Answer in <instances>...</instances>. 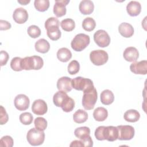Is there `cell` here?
<instances>
[{
    "label": "cell",
    "mask_w": 147,
    "mask_h": 147,
    "mask_svg": "<svg viewBox=\"0 0 147 147\" xmlns=\"http://www.w3.org/2000/svg\"><path fill=\"white\" fill-rule=\"evenodd\" d=\"M90 42V38L88 35L84 33H79L76 34L72 39L71 45L74 51L80 52L88 45Z\"/></svg>",
    "instance_id": "cell-4"
},
{
    "label": "cell",
    "mask_w": 147,
    "mask_h": 147,
    "mask_svg": "<svg viewBox=\"0 0 147 147\" xmlns=\"http://www.w3.org/2000/svg\"><path fill=\"white\" fill-rule=\"evenodd\" d=\"M130 71L135 74L146 75L147 73V61H135L130 65Z\"/></svg>",
    "instance_id": "cell-12"
},
{
    "label": "cell",
    "mask_w": 147,
    "mask_h": 147,
    "mask_svg": "<svg viewBox=\"0 0 147 147\" xmlns=\"http://www.w3.org/2000/svg\"><path fill=\"white\" fill-rule=\"evenodd\" d=\"M91 61L95 65H102L105 64L109 59L108 53L104 50L98 49L91 52L90 54Z\"/></svg>",
    "instance_id": "cell-7"
},
{
    "label": "cell",
    "mask_w": 147,
    "mask_h": 147,
    "mask_svg": "<svg viewBox=\"0 0 147 147\" xmlns=\"http://www.w3.org/2000/svg\"><path fill=\"white\" fill-rule=\"evenodd\" d=\"M13 18L16 23L22 24L28 20V13L25 9L22 7H18L14 11Z\"/></svg>",
    "instance_id": "cell-14"
},
{
    "label": "cell",
    "mask_w": 147,
    "mask_h": 147,
    "mask_svg": "<svg viewBox=\"0 0 147 147\" xmlns=\"http://www.w3.org/2000/svg\"><path fill=\"white\" fill-rule=\"evenodd\" d=\"M0 146L2 147H12L13 146V140L9 136H5L1 138Z\"/></svg>",
    "instance_id": "cell-38"
},
{
    "label": "cell",
    "mask_w": 147,
    "mask_h": 147,
    "mask_svg": "<svg viewBox=\"0 0 147 147\" xmlns=\"http://www.w3.org/2000/svg\"><path fill=\"white\" fill-rule=\"evenodd\" d=\"M75 136L80 140L84 139L90 134V129L86 126H83L76 128L74 131Z\"/></svg>",
    "instance_id": "cell-28"
},
{
    "label": "cell",
    "mask_w": 147,
    "mask_h": 147,
    "mask_svg": "<svg viewBox=\"0 0 147 147\" xmlns=\"http://www.w3.org/2000/svg\"><path fill=\"white\" fill-rule=\"evenodd\" d=\"M33 119V117L31 113L29 112H25L20 115V122L25 125H28L32 123Z\"/></svg>",
    "instance_id": "cell-33"
},
{
    "label": "cell",
    "mask_w": 147,
    "mask_h": 147,
    "mask_svg": "<svg viewBox=\"0 0 147 147\" xmlns=\"http://www.w3.org/2000/svg\"><path fill=\"white\" fill-rule=\"evenodd\" d=\"M68 95L67 93L63 91H59L56 92L53 97V102L55 105L57 107H61L67 99Z\"/></svg>",
    "instance_id": "cell-20"
},
{
    "label": "cell",
    "mask_w": 147,
    "mask_h": 147,
    "mask_svg": "<svg viewBox=\"0 0 147 147\" xmlns=\"http://www.w3.org/2000/svg\"><path fill=\"white\" fill-rule=\"evenodd\" d=\"M28 142L32 146H38L43 144L45 140V133L44 131L37 129L32 128L30 129L27 134Z\"/></svg>",
    "instance_id": "cell-5"
},
{
    "label": "cell",
    "mask_w": 147,
    "mask_h": 147,
    "mask_svg": "<svg viewBox=\"0 0 147 147\" xmlns=\"http://www.w3.org/2000/svg\"><path fill=\"white\" fill-rule=\"evenodd\" d=\"M44 65L42 59L39 56L25 57L22 60V68L25 70H38Z\"/></svg>",
    "instance_id": "cell-3"
},
{
    "label": "cell",
    "mask_w": 147,
    "mask_h": 147,
    "mask_svg": "<svg viewBox=\"0 0 147 147\" xmlns=\"http://www.w3.org/2000/svg\"><path fill=\"white\" fill-rule=\"evenodd\" d=\"M83 146H87V147H91L93 145V142L92 140V138L90 136H88L87 137L80 140Z\"/></svg>",
    "instance_id": "cell-42"
},
{
    "label": "cell",
    "mask_w": 147,
    "mask_h": 147,
    "mask_svg": "<svg viewBox=\"0 0 147 147\" xmlns=\"http://www.w3.org/2000/svg\"><path fill=\"white\" fill-rule=\"evenodd\" d=\"M35 127L40 130H45L47 127V121L43 117H37L34 121Z\"/></svg>",
    "instance_id": "cell-35"
},
{
    "label": "cell",
    "mask_w": 147,
    "mask_h": 147,
    "mask_svg": "<svg viewBox=\"0 0 147 147\" xmlns=\"http://www.w3.org/2000/svg\"><path fill=\"white\" fill-rule=\"evenodd\" d=\"M48 110L47 103L42 99L35 100L32 105V112L38 115L45 114Z\"/></svg>",
    "instance_id": "cell-11"
},
{
    "label": "cell",
    "mask_w": 147,
    "mask_h": 147,
    "mask_svg": "<svg viewBox=\"0 0 147 147\" xmlns=\"http://www.w3.org/2000/svg\"><path fill=\"white\" fill-rule=\"evenodd\" d=\"M34 5L37 10L43 12L49 8V1L48 0H35Z\"/></svg>",
    "instance_id": "cell-31"
},
{
    "label": "cell",
    "mask_w": 147,
    "mask_h": 147,
    "mask_svg": "<svg viewBox=\"0 0 147 147\" xmlns=\"http://www.w3.org/2000/svg\"><path fill=\"white\" fill-rule=\"evenodd\" d=\"M79 9L80 13L83 14H90L94 11V5L91 1L83 0L79 3Z\"/></svg>",
    "instance_id": "cell-19"
},
{
    "label": "cell",
    "mask_w": 147,
    "mask_h": 147,
    "mask_svg": "<svg viewBox=\"0 0 147 147\" xmlns=\"http://www.w3.org/2000/svg\"><path fill=\"white\" fill-rule=\"evenodd\" d=\"M72 86L78 91H85L87 89L94 87L92 81L88 78L78 76L72 80Z\"/></svg>",
    "instance_id": "cell-6"
},
{
    "label": "cell",
    "mask_w": 147,
    "mask_h": 147,
    "mask_svg": "<svg viewBox=\"0 0 147 147\" xmlns=\"http://www.w3.org/2000/svg\"><path fill=\"white\" fill-rule=\"evenodd\" d=\"M0 56H1V57H0L1 65L3 66L7 63V62L8 61V59L9 58V54L7 53V52H6L5 51H1Z\"/></svg>",
    "instance_id": "cell-41"
},
{
    "label": "cell",
    "mask_w": 147,
    "mask_h": 147,
    "mask_svg": "<svg viewBox=\"0 0 147 147\" xmlns=\"http://www.w3.org/2000/svg\"><path fill=\"white\" fill-rule=\"evenodd\" d=\"M34 47L36 51L40 53H45L49 50L50 45L47 40L44 38H41L36 42Z\"/></svg>",
    "instance_id": "cell-21"
},
{
    "label": "cell",
    "mask_w": 147,
    "mask_h": 147,
    "mask_svg": "<svg viewBox=\"0 0 147 147\" xmlns=\"http://www.w3.org/2000/svg\"><path fill=\"white\" fill-rule=\"evenodd\" d=\"M126 10L130 16H137L141 11V5L140 3L137 1H131L127 5Z\"/></svg>",
    "instance_id": "cell-17"
},
{
    "label": "cell",
    "mask_w": 147,
    "mask_h": 147,
    "mask_svg": "<svg viewBox=\"0 0 147 147\" xmlns=\"http://www.w3.org/2000/svg\"><path fill=\"white\" fill-rule=\"evenodd\" d=\"M57 57L61 62H67L72 57V53L67 48H61L57 52Z\"/></svg>",
    "instance_id": "cell-25"
},
{
    "label": "cell",
    "mask_w": 147,
    "mask_h": 147,
    "mask_svg": "<svg viewBox=\"0 0 147 147\" xmlns=\"http://www.w3.org/2000/svg\"><path fill=\"white\" fill-rule=\"evenodd\" d=\"M98 99L96 90L95 87L87 89L83 91L82 105L86 110L94 109Z\"/></svg>",
    "instance_id": "cell-2"
},
{
    "label": "cell",
    "mask_w": 147,
    "mask_h": 147,
    "mask_svg": "<svg viewBox=\"0 0 147 147\" xmlns=\"http://www.w3.org/2000/svg\"><path fill=\"white\" fill-rule=\"evenodd\" d=\"M118 130V137L119 140H130L134 136V129L130 125H119L117 126Z\"/></svg>",
    "instance_id": "cell-9"
},
{
    "label": "cell",
    "mask_w": 147,
    "mask_h": 147,
    "mask_svg": "<svg viewBox=\"0 0 147 147\" xmlns=\"http://www.w3.org/2000/svg\"><path fill=\"white\" fill-rule=\"evenodd\" d=\"M123 56L129 62H135L139 57V52L135 47H129L125 49Z\"/></svg>",
    "instance_id": "cell-16"
},
{
    "label": "cell",
    "mask_w": 147,
    "mask_h": 147,
    "mask_svg": "<svg viewBox=\"0 0 147 147\" xmlns=\"http://www.w3.org/2000/svg\"><path fill=\"white\" fill-rule=\"evenodd\" d=\"M69 2L67 0H56L53 6V13L57 17H60L66 14L67 9L65 6Z\"/></svg>",
    "instance_id": "cell-13"
},
{
    "label": "cell",
    "mask_w": 147,
    "mask_h": 147,
    "mask_svg": "<svg viewBox=\"0 0 147 147\" xmlns=\"http://www.w3.org/2000/svg\"><path fill=\"white\" fill-rule=\"evenodd\" d=\"M28 34L29 36L33 38L38 37L41 34V30L38 26L36 25H30L28 27L27 30Z\"/></svg>",
    "instance_id": "cell-36"
},
{
    "label": "cell",
    "mask_w": 147,
    "mask_h": 147,
    "mask_svg": "<svg viewBox=\"0 0 147 147\" xmlns=\"http://www.w3.org/2000/svg\"><path fill=\"white\" fill-rule=\"evenodd\" d=\"M75 107V102L72 98L68 96L63 105L61 107L62 110L66 113L71 112Z\"/></svg>",
    "instance_id": "cell-34"
},
{
    "label": "cell",
    "mask_w": 147,
    "mask_h": 147,
    "mask_svg": "<svg viewBox=\"0 0 147 147\" xmlns=\"http://www.w3.org/2000/svg\"><path fill=\"white\" fill-rule=\"evenodd\" d=\"M71 147V146H83L82 142L80 140H74L73 141L70 145H69Z\"/></svg>",
    "instance_id": "cell-44"
},
{
    "label": "cell",
    "mask_w": 147,
    "mask_h": 147,
    "mask_svg": "<svg viewBox=\"0 0 147 147\" xmlns=\"http://www.w3.org/2000/svg\"><path fill=\"white\" fill-rule=\"evenodd\" d=\"M80 64L76 60H72L68 65V72L70 75H75L79 71Z\"/></svg>",
    "instance_id": "cell-37"
},
{
    "label": "cell",
    "mask_w": 147,
    "mask_h": 147,
    "mask_svg": "<svg viewBox=\"0 0 147 147\" xmlns=\"http://www.w3.org/2000/svg\"><path fill=\"white\" fill-rule=\"evenodd\" d=\"M22 59L20 57H15L13 58L10 62L11 68L15 71H22Z\"/></svg>",
    "instance_id": "cell-32"
},
{
    "label": "cell",
    "mask_w": 147,
    "mask_h": 147,
    "mask_svg": "<svg viewBox=\"0 0 147 147\" xmlns=\"http://www.w3.org/2000/svg\"><path fill=\"white\" fill-rule=\"evenodd\" d=\"M60 25L63 30L67 32H71L75 29V21L71 18H65L60 22Z\"/></svg>",
    "instance_id": "cell-29"
},
{
    "label": "cell",
    "mask_w": 147,
    "mask_h": 147,
    "mask_svg": "<svg viewBox=\"0 0 147 147\" xmlns=\"http://www.w3.org/2000/svg\"><path fill=\"white\" fill-rule=\"evenodd\" d=\"M94 40L100 47L105 48L110 43V37L104 30H98L94 34Z\"/></svg>",
    "instance_id": "cell-8"
},
{
    "label": "cell",
    "mask_w": 147,
    "mask_h": 147,
    "mask_svg": "<svg viewBox=\"0 0 147 147\" xmlns=\"http://www.w3.org/2000/svg\"><path fill=\"white\" fill-rule=\"evenodd\" d=\"M11 28V24L7 21L0 20V29L1 30H6Z\"/></svg>",
    "instance_id": "cell-43"
},
{
    "label": "cell",
    "mask_w": 147,
    "mask_h": 147,
    "mask_svg": "<svg viewBox=\"0 0 147 147\" xmlns=\"http://www.w3.org/2000/svg\"><path fill=\"white\" fill-rule=\"evenodd\" d=\"M114 100V96L113 92L109 90H105L100 94V101L105 105L111 104Z\"/></svg>",
    "instance_id": "cell-22"
},
{
    "label": "cell",
    "mask_w": 147,
    "mask_h": 147,
    "mask_svg": "<svg viewBox=\"0 0 147 147\" xmlns=\"http://www.w3.org/2000/svg\"><path fill=\"white\" fill-rule=\"evenodd\" d=\"M95 21L91 17H87L83 21L82 27L86 31L91 32L95 29Z\"/></svg>",
    "instance_id": "cell-30"
},
{
    "label": "cell",
    "mask_w": 147,
    "mask_h": 147,
    "mask_svg": "<svg viewBox=\"0 0 147 147\" xmlns=\"http://www.w3.org/2000/svg\"><path fill=\"white\" fill-rule=\"evenodd\" d=\"M60 22L57 18L52 17L48 18L45 22V28L46 29L52 26H58L59 27Z\"/></svg>",
    "instance_id": "cell-39"
},
{
    "label": "cell",
    "mask_w": 147,
    "mask_h": 147,
    "mask_svg": "<svg viewBox=\"0 0 147 147\" xmlns=\"http://www.w3.org/2000/svg\"><path fill=\"white\" fill-rule=\"evenodd\" d=\"M16 108L20 111H24L28 109L30 100L29 98L24 94L17 95L14 100Z\"/></svg>",
    "instance_id": "cell-10"
},
{
    "label": "cell",
    "mask_w": 147,
    "mask_h": 147,
    "mask_svg": "<svg viewBox=\"0 0 147 147\" xmlns=\"http://www.w3.org/2000/svg\"><path fill=\"white\" fill-rule=\"evenodd\" d=\"M18 2L22 5H26L30 2V1H18Z\"/></svg>",
    "instance_id": "cell-45"
},
{
    "label": "cell",
    "mask_w": 147,
    "mask_h": 147,
    "mask_svg": "<svg viewBox=\"0 0 147 147\" xmlns=\"http://www.w3.org/2000/svg\"><path fill=\"white\" fill-rule=\"evenodd\" d=\"M124 119L129 122H136L138 121L140 118V114L138 111L136 110L131 109L127 110L123 115Z\"/></svg>",
    "instance_id": "cell-24"
},
{
    "label": "cell",
    "mask_w": 147,
    "mask_h": 147,
    "mask_svg": "<svg viewBox=\"0 0 147 147\" xmlns=\"http://www.w3.org/2000/svg\"><path fill=\"white\" fill-rule=\"evenodd\" d=\"M119 33L124 37L129 38L134 34V28L132 25L127 22H122L118 26Z\"/></svg>",
    "instance_id": "cell-18"
},
{
    "label": "cell",
    "mask_w": 147,
    "mask_h": 147,
    "mask_svg": "<svg viewBox=\"0 0 147 147\" xmlns=\"http://www.w3.org/2000/svg\"><path fill=\"white\" fill-rule=\"evenodd\" d=\"M57 88L59 91H63L65 92L71 91L72 89V79L67 76L60 78L57 82Z\"/></svg>",
    "instance_id": "cell-15"
},
{
    "label": "cell",
    "mask_w": 147,
    "mask_h": 147,
    "mask_svg": "<svg viewBox=\"0 0 147 147\" xmlns=\"http://www.w3.org/2000/svg\"><path fill=\"white\" fill-rule=\"evenodd\" d=\"M95 137L99 141L106 140L113 142L118 139V130L117 127L113 126H100L95 131Z\"/></svg>",
    "instance_id": "cell-1"
},
{
    "label": "cell",
    "mask_w": 147,
    "mask_h": 147,
    "mask_svg": "<svg viewBox=\"0 0 147 147\" xmlns=\"http://www.w3.org/2000/svg\"><path fill=\"white\" fill-rule=\"evenodd\" d=\"M0 107V124L2 125L5 124L8 121L9 117L5 110V109L2 106H1Z\"/></svg>",
    "instance_id": "cell-40"
},
{
    "label": "cell",
    "mask_w": 147,
    "mask_h": 147,
    "mask_svg": "<svg viewBox=\"0 0 147 147\" xmlns=\"http://www.w3.org/2000/svg\"><path fill=\"white\" fill-rule=\"evenodd\" d=\"M88 118L87 113L82 109L77 110L73 115V119L75 122L82 123L85 122Z\"/></svg>",
    "instance_id": "cell-26"
},
{
    "label": "cell",
    "mask_w": 147,
    "mask_h": 147,
    "mask_svg": "<svg viewBox=\"0 0 147 147\" xmlns=\"http://www.w3.org/2000/svg\"><path fill=\"white\" fill-rule=\"evenodd\" d=\"M108 116L107 110L103 107H99L95 109L93 113V117L97 121H104Z\"/></svg>",
    "instance_id": "cell-23"
},
{
    "label": "cell",
    "mask_w": 147,
    "mask_h": 147,
    "mask_svg": "<svg viewBox=\"0 0 147 147\" xmlns=\"http://www.w3.org/2000/svg\"><path fill=\"white\" fill-rule=\"evenodd\" d=\"M58 26H52L47 29L48 37L53 41L59 40L61 37V32Z\"/></svg>",
    "instance_id": "cell-27"
}]
</instances>
